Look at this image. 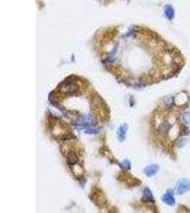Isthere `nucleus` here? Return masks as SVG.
I'll list each match as a JSON object with an SVG mask.
<instances>
[{"instance_id": "20e7f679", "label": "nucleus", "mask_w": 190, "mask_h": 213, "mask_svg": "<svg viewBox=\"0 0 190 213\" xmlns=\"http://www.w3.org/2000/svg\"><path fill=\"white\" fill-rule=\"evenodd\" d=\"M78 162V157L76 153L70 151L68 154L67 156V163L70 166H74Z\"/></svg>"}, {"instance_id": "7ed1b4c3", "label": "nucleus", "mask_w": 190, "mask_h": 213, "mask_svg": "<svg viewBox=\"0 0 190 213\" xmlns=\"http://www.w3.org/2000/svg\"><path fill=\"white\" fill-rule=\"evenodd\" d=\"M162 200L163 203L166 204V205L172 206L175 204V199H174L173 195L169 193H166V194L163 195V196L162 197Z\"/></svg>"}, {"instance_id": "9b49d317", "label": "nucleus", "mask_w": 190, "mask_h": 213, "mask_svg": "<svg viewBox=\"0 0 190 213\" xmlns=\"http://www.w3.org/2000/svg\"><path fill=\"white\" fill-rule=\"evenodd\" d=\"M187 140L186 139H182L177 142V146L179 147H183L184 146H185V144H187Z\"/></svg>"}, {"instance_id": "6e6552de", "label": "nucleus", "mask_w": 190, "mask_h": 213, "mask_svg": "<svg viewBox=\"0 0 190 213\" xmlns=\"http://www.w3.org/2000/svg\"><path fill=\"white\" fill-rule=\"evenodd\" d=\"M165 14H166V16L167 17V18L169 19H173L174 12L173 8L171 6H167L166 7V9H165Z\"/></svg>"}, {"instance_id": "1a4fd4ad", "label": "nucleus", "mask_w": 190, "mask_h": 213, "mask_svg": "<svg viewBox=\"0 0 190 213\" xmlns=\"http://www.w3.org/2000/svg\"><path fill=\"white\" fill-rule=\"evenodd\" d=\"M120 166L122 167L123 168L126 169V170H129V169L130 168V167H131L130 161H128V160H125V161H123L122 163L120 164Z\"/></svg>"}, {"instance_id": "0eeeda50", "label": "nucleus", "mask_w": 190, "mask_h": 213, "mask_svg": "<svg viewBox=\"0 0 190 213\" xmlns=\"http://www.w3.org/2000/svg\"><path fill=\"white\" fill-rule=\"evenodd\" d=\"M127 129V124H123L122 126L119 128L118 131V136L119 139H120V141L124 140V139L125 138V134H126Z\"/></svg>"}, {"instance_id": "f257e3e1", "label": "nucleus", "mask_w": 190, "mask_h": 213, "mask_svg": "<svg viewBox=\"0 0 190 213\" xmlns=\"http://www.w3.org/2000/svg\"><path fill=\"white\" fill-rule=\"evenodd\" d=\"M190 190V181L187 179H183L178 183L177 192L178 194L182 195L184 193L188 192Z\"/></svg>"}, {"instance_id": "f03ea898", "label": "nucleus", "mask_w": 190, "mask_h": 213, "mask_svg": "<svg viewBox=\"0 0 190 213\" xmlns=\"http://www.w3.org/2000/svg\"><path fill=\"white\" fill-rule=\"evenodd\" d=\"M158 171H159V166L157 165V164H153V165H151L147 167V168L145 169L144 172H145V174L147 176L151 177L152 176V175H155L156 173L158 172Z\"/></svg>"}, {"instance_id": "39448f33", "label": "nucleus", "mask_w": 190, "mask_h": 213, "mask_svg": "<svg viewBox=\"0 0 190 213\" xmlns=\"http://www.w3.org/2000/svg\"><path fill=\"white\" fill-rule=\"evenodd\" d=\"M142 200L144 202H152V203L154 201L151 190L148 188H145V189L143 190Z\"/></svg>"}, {"instance_id": "423d86ee", "label": "nucleus", "mask_w": 190, "mask_h": 213, "mask_svg": "<svg viewBox=\"0 0 190 213\" xmlns=\"http://www.w3.org/2000/svg\"><path fill=\"white\" fill-rule=\"evenodd\" d=\"M170 127H171V125H170L169 123L165 121V122H163L160 125V127H159V131H160L161 134L166 135L168 133Z\"/></svg>"}, {"instance_id": "9d476101", "label": "nucleus", "mask_w": 190, "mask_h": 213, "mask_svg": "<svg viewBox=\"0 0 190 213\" xmlns=\"http://www.w3.org/2000/svg\"><path fill=\"white\" fill-rule=\"evenodd\" d=\"M182 118H183V121H184L187 124H190V113L189 112H185L184 114H183Z\"/></svg>"}]
</instances>
